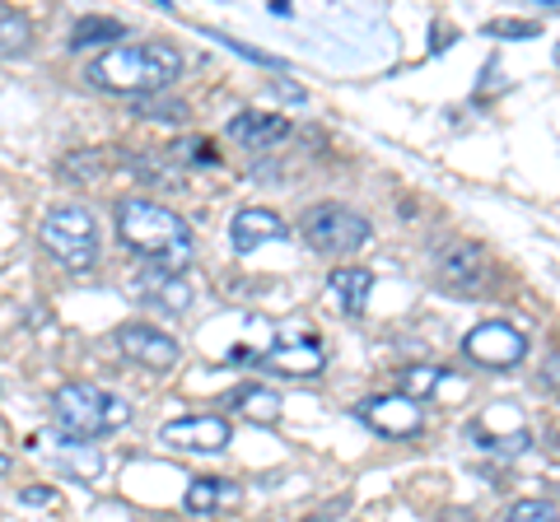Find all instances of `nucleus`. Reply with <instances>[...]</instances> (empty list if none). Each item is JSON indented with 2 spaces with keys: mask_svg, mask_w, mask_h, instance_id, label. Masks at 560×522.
<instances>
[{
  "mask_svg": "<svg viewBox=\"0 0 560 522\" xmlns=\"http://www.w3.org/2000/svg\"><path fill=\"white\" fill-rule=\"evenodd\" d=\"M183 71V51L168 43H121L98 51L90 61L84 80L103 94H127V98H145V94H164Z\"/></svg>",
  "mask_w": 560,
  "mask_h": 522,
  "instance_id": "nucleus-1",
  "label": "nucleus"
},
{
  "mask_svg": "<svg viewBox=\"0 0 560 522\" xmlns=\"http://www.w3.org/2000/svg\"><path fill=\"white\" fill-rule=\"evenodd\" d=\"M117 234L131 252L150 257L154 266H164L173 275H183V266L197 252V238H191V224L168 211V205H154V201H117Z\"/></svg>",
  "mask_w": 560,
  "mask_h": 522,
  "instance_id": "nucleus-2",
  "label": "nucleus"
},
{
  "mask_svg": "<svg viewBox=\"0 0 560 522\" xmlns=\"http://www.w3.org/2000/svg\"><path fill=\"white\" fill-rule=\"evenodd\" d=\"M51 411H57V425L66 439H103V434H113L131 420V402L94 388V382H66V388H57Z\"/></svg>",
  "mask_w": 560,
  "mask_h": 522,
  "instance_id": "nucleus-3",
  "label": "nucleus"
},
{
  "mask_svg": "<svg viewBox=\"0 0 560 522\" xmlns=\"http://www.w3.org/2000/svg\"><path fill=\"white\" fill-rule=\"evenodd\" d=\"M38 238L57 257V266H66L70 275L98 266V220L84 205H51L38 224Z\"/></svg>",
  "mask_w": 560,
  "mask_h": 522,
  "instance_id": "nucleus-4",
  "label": "nucleus"
},
{
  "mask_svg": "<svg viewBox=\"0 0 560 522\" xmlns=\"http://www.w3.org/2000/svg\"><path fill=\"white\" fill-rule=\"evenodd\" d=\"M300 238L308 242V252L318 257H350L370 242V220L346 211V205H318L300 224Z\"/></svg>",
  "mask_w": 560,
  "mask_h": 522,
  "instance_id": "nucleus-5",
  "label": "nucleus"
},
{
  "mask_svg": "<svg viewBox=\"0 0 560 522\" xmlns=\"http://www.w3.org/2000/svg\"><path fill=\"white\" fill-rule=\"evenodd\" d=\"M463 351L471 364H486V369H514V364L528 359V336L510 322H481L467 332Z\"/></svg>",
  "mask_w": 560,
  "mask_h": 522,
  "instance_id": "nucleus-6",
  "label": "nucleus"
},
{
  "mask_svg": "<svg viewBox=\"0 0 560 522\" xmlns=\"http://www.w3.org/2000/svg\"><path fill=\"white\" fill-rule=\"evenodd\" d=\"M434 281L444 289H458V294H477L490 281V266L477 242H444L434 252Z\"/></svg>",
  "mask_w": 560,
  "mask_h": 522,
  "instance_id": "nucleus-7",
  "label": "nucleus"
},
{
  "mask_svg": "<svg viewBox=\"0 0 560 522\" xmlns=\"http://www.w3.org/2000/svg\"><path fill=\"white\" fill-rule=\"evenodd\" d=\"M360 420L370 425L374 434H383V439H411V434H420V425H425V415H420V406L411 402V396H370V402H360Z\"/></svg>",
  "mask_w": 560,
  "mask_h": 522,
  "instance_id": "nucleus-8",
  "label": "nucleus"
},
{
  "mask_svg": "<svg viewBox=\"0 0 560 522\" xmlns=\"http://www.w3.org/2000/svg\"><path fill=\"white\" fill-rule=\"evenodd\" d=\"M160 439L178 452H220L230 443V420L224 415H183L160 429Z\"/></svg>",
  "mask_w": 560,
  "mask_h": 522,
  "instance_id": "nucleus-9",
  "label": "nucleus"
},
{
  "mask_svg": "<svg viewBox=\"0 0 560 522\" xmlns=\"http://www.w3.org/2000/svg\"><path fill=\"white\" fill-rule=\"evenodd\" d=\"M323 345L313 336H294V341H276L271 351H261L253 364H261L267 373H280V378H318L323 373Z\"/></svg>",
  "mask_w": 560,
  "mask_h": 522,
  "instance_id": "nucleus-10",
  "label": "nucleus"
},
{
  "mask_svg": "<svg viewBox=\"0 0 560 522\" xmlns=\"http://www.w3.org/2000/svg\"><path fill=\"white\" fill-rule=\"evenodd\" d=\"M117 345H121V355H131L136 364H145V369H154V373H164V369L178 364V341H173L168 332H160V327H150V322L121 327Z\"/></svg>",
  "mask_w": 560,
  "mask_h": 522,
  "instance_id": "nucleus-11",
  "label": "nucleus"
},
{
  "mask_svg": "<svg viewBox=\"0 0 560 522\" xmlns=\"http://www.w3.org/2000/svg\"><path fill=\"white\" fill-rule=\"evenodd\" d=\"M290 229H285V220H280L276 211H267V205H248V211H238L234 224H230V242H234V252H257L261 242H280Z\"/></svg>",
  "mask_w": 560,
  "mask_h": 522,
  "instance_id": "nucleus-12",
  "label": "nucleus"
},
{
  "mask_svg": "<svg viewBox=\"0 0 560 522\" xmlns=\"http://www.w3.org/2000/svg\"><path fill=\"white\" fill-rule=\"evenodd\" d=\"M230 135L243 150L267 154V150H276L290 135V121L276 117V112H238V117H230Z\"/></svg>",
  "mask_w": 560,
  "mask_h": 522,
  "instance_id": "nucleus-13",
  "label": "nucleus"
},
{
  "mask_svg": "<svg viewBox=\"0 0 560 522\" xmlns=\"http://www.w3.org/2000/svg\"><path fill=\"white\" fill-rule=\"evenodd\" d=\"M136 289H140V299H145V304L168 308V312H187V304H191V285L183 281V275L164 271V266H145V271H140Z\"/></svg>",
  "mask_w": 560,
  "mask_h": 522,
  "instance_id": "nucleus-14",
  "label": "nucleus"
},
{
  "mask_svg": "<svg viewBox=\"0 0 560 522\" xmlns=\"http://www.w3.org/2000/svg\"><path fill=\"white\" fill-rule=\"evenodd\" d=\"M374 289V271L370 266H337L327 275V299L337 304L341 312H364Z\"/></svg>",
  "mask_w": 560,
  "mask_h": 522,
  "instance_id": "nucleus-15",
  "label": "nucleus"
},
{
  "mask_svg": "<svg viewBox=\"0 0 560 522\" xmlns=\"http://www.w3.org/2000/svg\"><path fill=\"white\" fill-rule=\"evenodd\" d=\"M121 38H127V24L113 20V14H84V20H75V28H70V51H90V47H103L108 51V43L121 47Z\"/></svg>",
  "mask_w": 560,
  "mask_h": 522,
  "instance_id": "nucleus-16",
  "label": "nucleus"
},
{
  "mask_svg": "<svg viewBox=\"0 0 560 522\" xmlns=\"http://www.w3.org/2000/svg\"><path fill=\"white\" fill-rule=\"evenodd\" d=\"M238 490H234V485L230 481H220V476H197V481H191L187 485V513H215L220 509V503H230Z\"/></svg>",
  "mask_w": 560,
  "mask_h": 522,
  "instance_id": "nucleus-17",
  "label": "nucleus"
},
{
  "mask_svg": "<svg viewBox=\"0 0 560 522\" xmlns=\"http://www.w3.org/2000/svg\"><path fill=\"white\" fill-rule=\"evenodd\" d=\"M131 112L145 117V121H164V127H183L191 117V108L183 98H168V94H145V98H131Z\"/></svg>",
  "mask_w": 560,
  "mask_h": 522,
  "instance_id": "nucleus-18",
  "label": "nucleus"
},
{
  "mask_svg": "<svg viewBox=\"0 0 560 522\" xmlns=\"http://www.w3.org/2000/svg\"><path fill=\"white\" fill-rule=\"evenodd\" d=\"M234 406L248 415V420H257V425H271V420H280V396L271 392V388H238L234 392Z\"/></svg>",
  "mask_w": 560,
  "mask_h": 522,
  "instance_id": "nucleus-19",
  "label": "nucleus"
},
{
  "mask_svg": "<svg viewBox=\"0 0 560 522\" xmlns=\"http://www.w3.org/2000/svg\"><path fill=\"white\" fill-rule=\"evenodd\" d=\"M28 43H33V24L20 10L0 5V51H24Z\"/></svg>",
  "mask_w": 560,
  "mask_h": 522,
  "instance_id": "nucleus-20",
  "label": "nucleus"
},
{
  "mask_svg": "<svg viewBox=\"0 0 560 522\" xmlns=\"http://www.w3.org/2000/svg\"><path fill=\"white\" fill-rule=\"evenodd\" d=\"M440 378H444V373H440V369H430V364H411V369H401L397 392L416 402V396H430L434 388H440Z\"/></svg>",
  "mask_w": 560,
  "mask_h": 522,
  "instance_id": "nucleus-21",
  "label": "nucleus"
},
{
  "mask_svg": "<svg viewBox=\"0 0 560 522\" xmlns=\"http://www.w3.org/2000/svg\"><path fill=\"white\" fill-rule=\"evenodd\" d=\"M504 522H560V513L551 499H518L514 509L504 513Z\"/></svg>",
  "mask_w": 560,
  "mask_h": 522,
  "instance_id": "nucleus-22",
  "label": "nucleus"
},
{
  "mask_svg": "<svg viewBox=\"0 0 560 522\" xmlns=\"http://www.w3.org/2000/svg\"><path fill=\"white\" fill-rule=\"evenodd\" d=\"M173 164H215V150H210V141H183L168 150Z\"/></svg>",
  "mask_w": 560,
  "mask_h": 522,
  "instance_id": "nucleus-23",
  "label": "nucleus"
},
{
  "mask_svg": "<svg viewBox=\"0 0 560 522\" xmlns=\"http://www.w3.org/2000/svg\"><path fill=\"white\" fill-rule=\"evenodd\" d=\"M215 43H224L230 51H243L248 61H257V66H276V71H285V61H276V57H267V51H257V47H248V43H234V38H224V33H210Z\"/></svg>",
  "mask_w": 560,
  "mask_h": 522,
  "instance_id": "nucleus-24",
  "label": "nucleus"
},
{
  "mask_svg": "<svg viewBox=\"0 0 560 522\" xmlns=\"http://www.w3.org/2000/svg\"><path fill=\"white\" fill-rule=\"evenodd\" d=\"M490 33H495V38H537V24L533 20H495Z\"/></svg>",
  "mask_w": 560,
  "mask_h": 522,
  "instance_id": "nucleus-25",
  "label": "nucleus"
},
{
  "mask_svg": "<svg viewBox=\"0 0 560 522\" xmlns=\"http://www.w3.org/2000/svg\"><path fill=\"white\" fill-rule=\"evenodd\" d=\"M61 173H66V178H80V173H98V159H94L90 150H80V154H70V159L61 164Z\"/></svg>",
  "mask_w": 560,
  "mask_h": 522,
  "instance_id": "nucleus-26",
  "label": "nucleus"
},
{
  "mask_svg": "<svg viewBox=\"0 0 560 522\" xmlns=\"http://www.w3.org/2000/svg\"><path fill=\"white\" fill-rule=\"evenodd\" d=\"M20 499L38 503V509H43V503H57V490H47V485H28V490H20Z\"/></svg>",
  "mask_w": 560,
  "mask_h": 522,
  "instance_id": "nucleus-27",
  "label": "nucleus"
},
{
  "mask_svg": "<svg viewBox=\"0 0 560 522\" xmlns=\"http://www.w3.org/2000/svg\"><path fill=\"white\" fill-rule=\"evenodd\" d=\"M541 382H547L551 392H560V351L547 355V364H541Z\"/></svg>",
  "mask_w": 560,
  "mask_h": 522,
  "instance_id": "nucleus-28",
  "label": "nucleus"
},
{
  "mask_svg": "<svg viewBox=\"0 0 560 522\" xmlns=\"http://www.w3.org/2000/svg\"><path fill=\"white\" fill-rule=\"evenodd\" d=\"M271 14H276V20H290V14H294V5H290V0H271V5H267Z\"/></svg>",
  "mask_w": 560,
  "mask_h": 522,
  "instance_id": "nucleus-29",
  "label": "nucleus"
},
{
  "mask_svg": "<svg viewBox=\"0 0 560 522\" xmlns=\"http://www.w3.org/2000/svg\"><path fill=\"white\" fill-rule=\"evenodd\" d=\"M341 509H346V503H331V509H327V513H341ZM327 513H308L304 522H327Z\"/></svg>",
  "mask_w": 560,
  "mask_h": 522,
  "instance_id": "nucleus-30",
  "label": "nucleus"
},
{
  "mask_svg": "<svg viewBox=\"0 0 560 522\" xmlns=\"http://www.w3.org/2000/svg\"><path fill=\"white\" fill-rule=\"evenodd\" d=\"M10 472V452H0V476H5Z\"/></svg>",
  "mask_w": 560,
  "mask_h": 522,
  "instance_id": "nucleus-31",
  "label": "nucleus"
}]
</instances>
